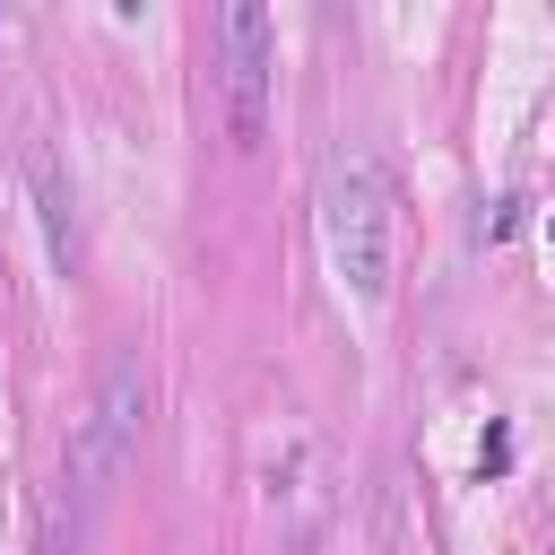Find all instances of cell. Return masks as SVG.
<instances>
[{
  "label": "cell",
  "mask_w": 555,
  "mask_h": 555,
  "mask_svg": "<svg viewBox=\"0 0 555 555\" xmlns=\"http://www.w3.org/2000/svg\"><path fill=\"white\" fill-rule=\"evenodd\" d=\"M330 9H347V0H330Z\"/></svg>",
  "instance_id": "obj_8"
},
{
  "label": "cell",
  "mask_w": 555,
  "mask_h": 555,
  "mask_svg": "<svg viewBox=\"0 0 555 555\" xmlns=\"http://www.w3.org/2000/svg\"><path fill=\"white\" fill-rule=\"evenodd\" d=\"M26 182H35V217H43V251L69 269V182H61V165H52V147L43 139H26Z\"/></svg>",
  "instance_id": "obj_4"
},
{
  "label": "cell",
  "mask_w": 555,
  "mask_h": 555,
  "mask_svg": "<svg viewBox=\"0 0 555 555\" xmlns=\"http://www.w3.org/2000/svg\"><path fill=\"white\" fill-rule=\"evenodd\" d=\"M269 87H278L269 0H217V95H225V130L243 147L269 130Z\"/></svg>",
  "instance_id": "obj_3"
},
{
  "label": "cell",
  "mask_w": 555,
  "mask_h": 555,
  "mask_svg": "<svg viewBox=\"0 0 555 555\" xmlns=\"http://www.w3.org/2000/svg\"><path fill=\"white\" fill-rule=\"evenodd\" d=\"M546 243H555V217H546Z\"/></svg>",
  "instance_id": "obj_7"
},
{
  "label": "cell",
  "mask_w": 555,
  "mask_h": 555,
  "mask_svg": "<svg viewBox=\"0 0 555 555\" xmlns=\"http://www.w3.org/2000/svg\"><path fill=\"white\" fill-rule=\"evenodd\" d=\"M113 9H121V17H139V0H113Z\"/></svg>",
  "instance_id": "obj_6"
},
{
  "label": "cell",
  "mask_w": 555,
  "mask_h": 555,
  "mask_svg": "<svg viewBox=\"0 0 555 555\" xmlns=\"http://www.w3.org/2000/svg\"><path fill=\"white\" fill-rule=\"evenodd\" d=\"M477 468H486V477H503V468H512V434H503V425H486V451H477Z\"/></svg>",
  "instance_id": "obj_5"
},
{
  "label": "cell",
  "mask_w": 555,
  "mask_h": 555,
  "mask_svg": "<svg viewBox=\"0 0 555 555\" xmlns=\"http://www.w3.org/2000/svg\"><path fill=\"white\" fill-rule=\"evenodd\" d=\"M321 251H330V269L347 278L356 304L390 295V182L364 147H338L330 173H321Z\"/></svg>",
  "instance_id": "obj_1"
},
{
  "label": "cell",
  "mask_w": 555,
  "mask_h": 555,
  "mask_svg": "<svg viewBox=\"0 0 555 555\" xmlns=\"http://www.w3.org/2000/svg\"><path fill=\"white\" fill-rule=\"evenodd\" d=\"M139 434H147V364H139V347H121V356L104 364V390H95L87 425L69 434V477H78L87 503L139 460Z\"/></svg>",
  "instance_id": "obj_2"
}]
</instances>
